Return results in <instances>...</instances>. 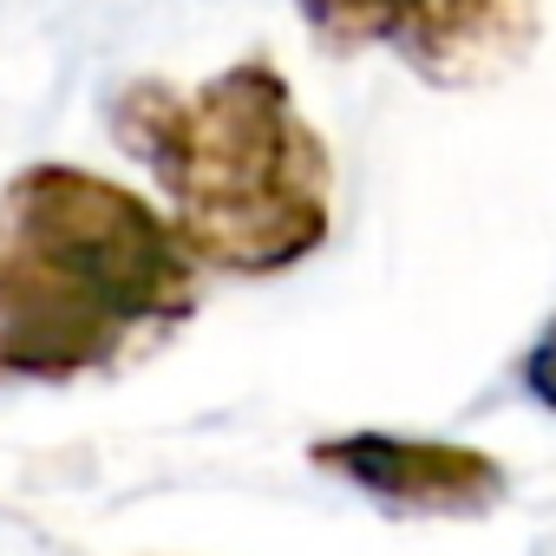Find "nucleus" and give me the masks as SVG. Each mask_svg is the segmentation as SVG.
Returning <instances> with one entry per match:
<instances>
[{"instance_id":"f257e3e1","label":"nucleus","mask_w":556,"mask_h":556,"mask_svg":"<svg viewBox=\"0 0 556 556\" xmlns=\"http://www.w3.org/2000/svg\"><path fill=\"white\" fill-rule=\"evenodd\" d=\"M203 268L170 216L86 164H27L0 190V387H73L170 341Z\"/></svg>"},{"instance_id":"f03ea898","label":"nucleus","mask_w":556,"mask_h":556,"mask_svg":"<svg viewBox=\"0 0 556 556\" xmlns=\"http://www.w3.org/2000/svg\"><path fill=\"white\" fill-rule=\"evenodd\" d=\"M112 144L164 190L197 268L289 275L334 236V157L268 53L203 86L131 79L105 99Z\"/></svg>"},{"instance_id":"7ed1b4c3","label":"nucleus","mask_w":556,"mask_h":556,"mask_svg":"<svg viewBox=\"0 0 556 556\" xmlns=\"http://www.w3.org/2000/svg\"><path fill=\"white\" fill-rule=\"evenodd\" d=\"M328 53H393L426 86L465 92L504 79L536 47V0H302Z\"/></svg>"},{"instance_id":"20e7f679","label":"nucleus","mask_w":556,"mask_h":556,"mask_svg":"<svg viewBox=\"0 0 556 556\" xmlns=\"http://www.w3.org/2000/svg\"><path fill=\"white\" fill-rule=\"evenodd\" d=\"M321 471L361 484L387 510L413 517H484L504 497V465L478 445L452 439H400V432H341L308 452Z\"/></svg>"},{"instance_id":"39448f33","label":"nucleus","mask_w":556,"mask_h":556,"mask_svg":"<svg viewBox=\"0 0 556 556\" xmlns=\"http://www.w3.org/2000/svg\"><path fill=\"white\" fill-rule=\"evenodd\" d=\"M523 387H530V400L536 406H549L556 413V321L536 334V348L523 354Z\"/></svg>"}]
</instances>
